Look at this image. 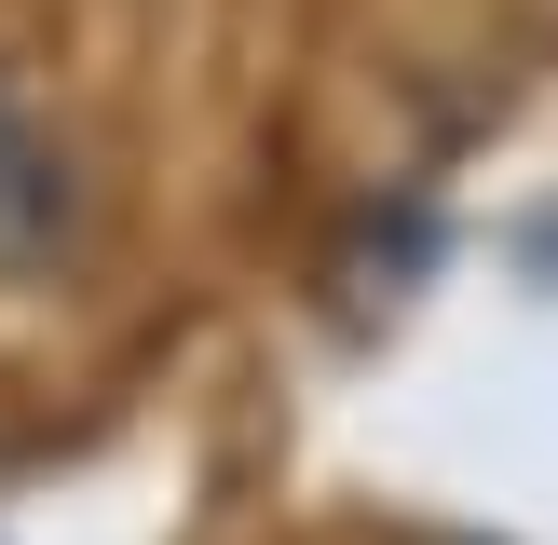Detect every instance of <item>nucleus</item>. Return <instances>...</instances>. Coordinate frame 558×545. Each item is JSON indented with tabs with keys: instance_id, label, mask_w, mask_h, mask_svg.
<instances>
[{
	"instance_id": "nucleus-1",
	"label": "nucleus",
	"mask_w": 558,
	"mask_h": 545,
	"mask_svg": "<svg viewBox=\"0 0 558 545\" xmlns=\"http://www.w3.org/2000/svg\"><path fill=\"white\" fill-rule=\"evenodd\" d=\"M54 205H69L54 150L27 136V109H0V259H41V245H54Z\"/></svg>"
}]
</instances>
